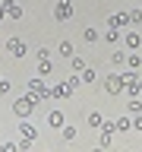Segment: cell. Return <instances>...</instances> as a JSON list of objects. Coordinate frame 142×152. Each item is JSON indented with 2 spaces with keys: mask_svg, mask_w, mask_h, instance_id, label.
<instances>
[{
  "mask_svg": "<svg viewBox=\"0 0 142 152\" xmlns=\"http://www.w3.org/2000/svg\"><path fill=\"white\" fill-rule=\"evenodd\" d=\"M60 54L70 57V54H73V45H70V41H60Z\"/></svg>",
  "mask_w": 142,
  "mask_h": 152,
  "instance_id": "3957f363",
  "label": "cell"
},
{
  "mask_svg": "<svg viewBox=\"0 0 142 152\" xmlns=\"http://www.w3.org/2000/svg\"><path fill=\"white\" fill-rule=\"evenodd\" d=\"M70 13H73V7H70L66 0H60V3H57V19H66Z\"/></svg>",
  "mask_w": 142,
  "mask_h": 152,
  "instance_id": "7a4b0ae2",
  "label": "cell"
},
{
  "mask_svg": "<svg viewBox=\"0 0 142 152\" xmlns=\"http://www.w3.org/2000/svg\"><path fill=\"white\" fill-rule=\"evenodd\" d=\"M9 54H13V57H22V54H25V45H22V41H19V38H13V41H9Z\"/></svg>",
  "mask_w": 142,
  "mask_h": 152,
  "instance_id": "6da1fadb",
  "label": "cell"
}]
</instances>
